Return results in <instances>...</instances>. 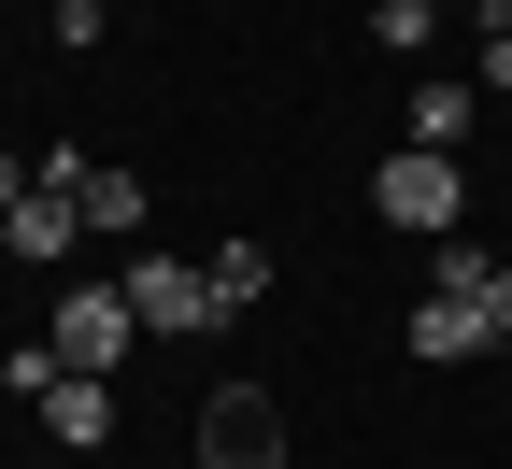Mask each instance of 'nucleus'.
<instances>
[{"label":"nucleus","mask_w":512,"mask_h":469,"mask_svg":"<svg viewBox=\"0 0 512 469\" xmlns=\"http://www.w3.org/2000/svg\"><path fill=\"white\" fill-rule=\"evenodd\" d=\"M370 214H384V228H413V242H441V228H470V171H456V157H427V143H399V157L370 171Z\"/></svg>","instance_id":"nucleus-1"},{"label":"nucleus","mask_w":512,"mask_h":469,"mask_svg":"<svg viewBox=\"0 0 512 469\" xmlns=\"http://www.w3.org/2000/svg\"><path fill=\"white\" fill-rule=\"evenodd\" d=\"M185 469H285V398H271V384H214Z\"/></svg>","instance_id":"nucleus-2"},{"label":"nucleus","mask_w":512,"mask_h":469,"mask_svg":"<svg viewBox=\"0 0 512 469\" xmlns=\"http://www.w3.org/2000/svg\"><path fill=\"white\" fill-rule=\"evenodd\" d=\"M43 342H57V370H114L128 342H143V313H128V285H57V313H43Z\"/></svg>","instance_id":"nucleus-3"},{"label":"nucleus","mask_w":512,"mask_h":469,"mask_svg":"<svg viewBox=\"0 0 512 469\" xmlns=\"http://www.w3.org/2000/svg\"><path fill=\"white\" fill-rule=\"evenodd\" d=\"M128 313H143V342H200V327H228L214 313V271H185V256H128Z\"/></svg>","instance_id":"nucleus-4"},{"label":"nucleus","mask_w":512,"mask_h":469,"mask_svg":"<svg viewBox=\"0 0 512 469\" xmlns=\"http://www.w3.org/2000/svg\"><path fill=\"white\" fill-rule=\"evenodd\" d=\"M72 242H86V214H72L57 185H29L15 214H0V256H29V271H72Z\"/></svg>","instance_id":"nucleus-5"},{"label":"nucleus","mask_w":512,"mask_h":469,"mask_svg":"<svg viewBox=\"0 0 512 469\" xmlns=\"http://www.w3.org/2000/svg\"><path fill=\"white\" fill-rule=\"evenodd\" d=\"M29 413L57 427V455H100V441H114V384H100V370H57Z\"/></svg>","instance_id":"nucleus-6"},{"label":"nucleus","mask_w":512,"mask_h":469,"mask_svg":"<svg viewBox=\"0 0 512 469\" xmlns=\"http://www.w3.org/2000/svg\"><path fill=\"white\" fill-rule=\"evenodd\" d=\"M413 356H427V370H456V356H498V313L427 285V299H413Z\"/></svg>","instance_id":"nucleus-7"},{"label":"nucleus","mask_w":512,"mask_h":469,"mask_svg":"<svg viewBox=\"0 0 512 469\" xmlns=\"http://www.w3.org/2000/svg\"><path fill=\"white\" fill-rule=\"evenodd\" d=\"M470 114H484V86H470V72H441V86H413V114H399V128H413L427 157H456V143H470Z\"/></svg>","instance_id":"nucleus-8"},{"label":"nucleus","mask_w":512,"mask_h":469,"mask_svg":"<svg viewBox=\"0 0 512 469\" xmlns=\"http://www.w3.org/2000/svg\"><path fill=\"white\" fill-rule=\"evenodd\" d=\"M200 271H214V313L242 327L256 299H271V242H214V256H200Z\"/></svg>","instance_id":"nucleus-9"},{"label":"nucleus","mask_w":512,"mask_h":469,"mask_svg":"<svg viewBox=\"0 0 512 469\" xmlns=\"http://www.w3.org/2000/svg\"><path fill=\"white\" fill-rule=\"evenodd\" d=\"M427 285H441V299H484V285H498V256H484V242H456V228H441V242H427Z\"/></svg>","instance_id":"nucleus-10"},{"label":"nucleus","mask_w":512,"mask_h":469,"mask_svg":"<svg viewBox=\"0 0 512 469\" xmlns=\"http://www.w3.org/2000/svg\"><path fill=\"white\" fill-rule=\"evenodd\" d=\"M427 29H441L427 0H370V43H384V57H427Z\"/></svg>","instance_id":"nucleus-11"},{"label":"nucleus","mask_w":512,"mask_h":469,"mask_svg":"<svg viewBox=\"0 0 512 469\" xmlns=\"http://www.w3.org/2000/svg\"><path fill=\"white\" fill-rule=\"evenodd\" d=\"M470 86H512V29H484V57H470Z\"/></svg>","instance_id":"nucleus-12"},{"label":"nucleus","mask_w":512,"mask_h":469,"mask_svg":"<svg viewBox=\"0 0 512 469\" xmlns=\"http://www.w3.org/2000/svg\"><path fill=\"white\" fill-rule=\"evenodd\" d=\"M29 185H43V157H0V214H15V199H29Z\"/></svg>","instance_id":"nucleus-13"},{"label":"nucleus","mask_w":512,"mask_h":469,"mask_svg":"<svg viewBox=\"0 0 512 469\" xmlns=\"http://www.w3.org/2000/svg\"><path fill=\"white\" fill-rule=\"evenodd\" d=\"M484 313H498V342H512V256H498V285H484Z\"/></svg>","instance_id":"nucleus-14"},{"label":"nucleus","mask_w":512,"mask_h":469,"mask_svg":"<svg viewBox=\"0 0 512 469\" xmlns=\"http://www.w3.org/2000/svg\"><path fill=\"white\" fill-rule=\"evenodd\" d=\"M427 15H484V0H427Z\"/></svg>","instance_id":"nucleus-15"},{"label":"nucleus","mask_w":512,"mask_h":469,"mask_svg":"<svg viewBox=\"0 0 512 469\" xmlns=\"http://www.w3.org/2000/svg\"><path fill=\"white\" fill-rule=\"evenodd\" d=\"M43 15H72V0H43Z\"/></svg>","instance_id":"nucleus-16"}]
</instances>
